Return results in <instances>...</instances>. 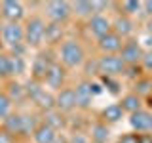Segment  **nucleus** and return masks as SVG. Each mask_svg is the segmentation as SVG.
<instances>
[{
    "mask_svg": "<svg viewBox=\"0 0 152 143\" xmlns=\"http://www.w3.org/2000/svg\"><path fill=\"white\" fill-rule=\"evenodd\" d=\"M59 63L65 69H78L86 63V48L78 38H65L59 46Z\"/></svg>",
    "mask_w": 152,
    "mask_h": 143,
    "instance_id": "f257e3e1",
    "label": "nucleus"
},
{
    "mask_svg": "<svg viewBox=\"0 0 152 143\" xmlns=\"http://www.w3.org/2000/svg\"><path fill=\"white\" fill-rule=\"evenodd\" d=\"M23 32H25V46L27 48H38L44 46V32H46V19L42 15H31L23 25Z\"/></svg>",
    "mask_w": 152,
    "mask_h": 143,
    "instance_id": "f03ea898",
    "label": "nucleus"
},
{
    "mask_svg": "<svg viewBox=\"0 0 152 143\" xmlns=\"http://www.w3.org/2000/svg\"><path fill=\"white\" fill-rule=\"evenodd\" d=\"M95 69L99 76H108V78H120L126 74V63L118 55H101L95 61Z\"/></svg>",
    "mask_w": 152,
    "mask_h": 143,
    "instance_id": "7ed1b4c3",
    "label": "nucleus"
},
{
    "mask_svg": "<svg viewBox=\"0 0 152 143\" xmlns=\"http://www.w3.org/2000/svg\"><path fill=\"white\" fill-rule=\"evenodd\" d=\"M0 40L8 48H15L19 44H25V32H23L21 23H6L0 25Z\"/></svg>",
    "mask_w": 152,
    "mask_h": 143,
    "instance_id": "20e7f679",
    "label": "nucleus"
},
{
    "mask_svg": "<svg viewBox=\"0 0 152 143\" xmlns=\"http://www.w3.org/2000/svg\"><path fill=\"white\" fill-rule=\"evenodd\" d=\"M142 54H145V50L141 48L139 40L137 38H127V40H124L122 50L118 52V57L126 63V67H137L141 65Z\"/></svg>",
    "mask_w": 152,
    "mask_h": 143,
    "instance_id": "39448f33",
    "label": "nucleus"
},
{
    "mask_svg": "<svg viewBox=\"0 0 152 143\" xmlns=\"http://www.w3.org/2000/svg\"><path fill=\"white\" fill-rule=\"evenodd\" d=\"M46 17L51 23H59L65 25L70 17H72V10H70V2L65 0H51L46 4Z\"/></svg>",
    "mask_w": 152,
    "mask_h": 143,
    "instance_id": "423d86ee",
    "label": "nucleus"
},
{
    "mask_svg": "<svg viewBox=\"0 0 152 143\" xmlns=\"http://www.w3.org/2000/svg\"><path fill=\"white\" fill-rule=\"evenodd\" d=\"M65 80H66V69L59 63V61H53L51 67L48 69L42 84H44L46 90H50V92L55 94V92H59L61 88H65Z\"/></svg>",
    "mask_w": 152,
    "mask_h": 143,
    "instance_id": "0eeeda50",
    "label": "nucleus"
},
{
    "mask_svg": "<svg viewBox=\"0 0 152 143\" xmlns=\"http://www.w3.org/2000/svg\"><path fill=\"white\" fill-rule=\"evenodd\" d=\"M0 15L6 23H21L27 15L25 4L19 0H4L0 4Z\"/></svg>",
    "mask_w": 152,
    "mask_h": 143,
    "instance_id": "6e6552de",
    "label": "nucleus"
},
{
    "mask_svg": "<svg viewBox=\"0 0 152 143\" xmlns=\"http://www.w3.org/2000/svg\"><path fill=\"white\" fill-rule=\"evenodd\" d=\"M55 109L63 114H69L74 109H78L76 107V94H74L72 86H65L59 92H55Z\"/></svg>",
    "mask_w": 152,
    "mask_h": 143,
    "instance_id": "1a4fd4ad",
    "label": "nucleus"
},
{
    "mask_svg": "<svg viewBox=\"0 0 152 143\" xmlns=\"http://www.w3.org/2000/svg\"><path fill=\"white\" fill-rule=\"evenodd\" d=\"M53 61L55 59L50 57V52H40V54H36L34 57H32V61H31V78L42 82L46 73H48V69L51 67Z\"/></svg>",
    "mask_w": 152,
    "mask_h": 143,
    "instance_id": "9d476101",
    "label": "nucleus"
},
{
    "mask_svg": "<svg viewBox=\"0 0 152 143\" xmlns=\"http://www.w3.org/2000/svg\"><path fill=\"white\" fill-rule=\"evenodd\" d=\"M86 27H88L89 35H93L95 38H101L103 35L112 31V19L108 15H104V13H95V15L88 19Z\"/></svg>",
    "mask_w": 152,
    "mask_h": 143,
    "instance_id": "9b49d317",
    "label": "nucleus"
},
{
    "mask_svg": "<svg viewBox=\"0 0 152 143\" xmlns=\"http://www.w3.org/2000/svg\"><path fill=\"white\" fill-rule=\"evenodd\" d=\"M74 88V94H76V107L86 111V109H89L93 105V99L95 95L91 92V80H80Z\"/></svg>",
    "mask_w": 152,
    "mask_h": 143,
    "instance_id": "f8f14e48",
    "label": "nucleus"
},
{
    "mask_svg": "<svg viewBox=\"0 0 152 143\" xmlns=\"http://www.w3.org/2000/svg\"><path fill=\"white\" fill-rule=\"evenodd\" d=\"M122 44L124 40L112 31L103 35L101 38H97V48L101 52V55H118V52L122 50Z\"/></svg>",
    "mask_w": 152,
    "mask_h": 143,
    "instance_id": "ddd939ff",
    "label": "nucleus"
},
{
    "mask_svg": "<svg viewBox=\"0 0 152 143\" xmlns=\"http://www.w3.org/2000/svg\"><path fill=\"white\" fill-rule=\"evenodd\" d=\"M129 126L137 133H152V113L146 109L129 114Z\"/></svg>",
    "mask_w": 152,
    "mask_h": 143,
    "instance_id": "4468645a",
    "label": "nucleus"
},
{
    "mask_svg": "<svg viewBox=\"0 0 152 143\" xmlns=\"http://www.w3.org/2000/svg\"><path fill=\"white\" fill-rule=\"evenodd\" d=\"M133 31H135V21H133V17H127V15H124V13H118V15L112 19V32H116L122 40L131 38Z\"/></svg>",
    "mask_w": 152,
    "mask_h": 143,
    "instance_id": "2eb2a0df",
    "label": "nucleus"
},
{
    "mask_svg": "<svg viewBox=\"0 0 152 143\" xmlns=\"http://www.w3.org/2000/svg\"><path fill=\"white\" fill-rule=\"evenodd\" d=\"M65 40V25L46 21V32H44V44L48 46H61Z\"/></svg>",
    "mask_w": 152,
    "mask_h": 143,
    "instance_id": "dca6fc26",
    "label": "nucleus"
},
{
    "mask_svg": "<svg viewBox=\"0 0 152 143\" xmlns=\"http://www.w3.org/2000/svg\"><path fill=\"white\" fill-rule=\"evenodd\" d=\"M32 103H34L42 113L53 111V109H55V94L50 92V90H46V88H42L40 92L32 97Z\"/></svg>",
    "mask_w": 152,
    "mask_h": 143,
    "instance_id": "f3484780",
    "label": "nucleus"
},
{
    "mask_svg": "<svg viewBox=\"0 0 152 143\" xmlns=\"http://www.w3.org/2000/svg\"><path fill=\"white\" fill-rule=\"evenodd\" d=\"M57 137H59V133H57L53 128H50L48 124H44V122H40L34 128V132H32L34 143H55Z\"/></svg>",
    "mask_w": 152,
    "mask_h": 143,
    "instance_id": "a211bd4d",
    "label": "nucleus"
},
{
    "mask_svg": "<svg viewBox=\"0 0 152 143\" xmlns=\"http://www.w3.org/2000/svg\"><path fill=\"white\" fill-rule=\"evenodd\" d=\"M118 105L122 107L124 113L133 114V113H137V111H141V109H142V97H139V95L133 94V92H127V94L122 95V99H120V103H118Z\"/></svg>",
    "mask_w": 152,
    "mask_h": 143,
    "instance_id": "6ab92c4d",
    "label": "nucleus"
},
{
    "mask_svg": "<svg viewBox=\"0 0 152 143\" xmlns=\"http://www.w3.org/2000/svg\"><path fill=\"white\" fill-rule=\"evenodd\" d=\"M2 128L8 133H12L13 137H15V136H23V114L21 113H12L8 118L2 120Z\"/></svg>",
    "mask_w": 152,
    "mask_h": 143,
    "instance_id": "aec40b11",
    "label": "nucleus"
},
{
    "mask_svg": "<svg viewBox=\"0 0 152 143\" xmlns=\"http://www.w3.org/2000/svg\"><path fill=\"white\" fill-rule=\"evenodd\" d=\"M8 94V97L12 99L13 103H21V101H27V94H25V84H21L17 78H12L8 80V88L4 90Z\"/></svg>",
    "mask_w": 152,
    "mask_h": 143,
    "instance_id": "412c9836",
    "label": "nucleus"
},
{
    "mask_svg": "<svg viewBox=\"0 0 152 143\" xmlns=\"http://www.w3.org/2000/svg\"><path fill=\"white\" fill-rule=\"evenodd\" d=\"M110 137V128L107 126L103 120L93 122L89 128V141H97V143H107Z\"/></svg>",
    "mask_w": 152,
    "mask_h": 143,
    "instance_id": "4be33fe9",
    "label": "nucleus"
},
{
    "mask_svg": "<svg viewBox=\"0 0 152 143\" xmlns=\"http://www.w3.org/2000/svg\"><path fill=\"white\" fill-rule=\"evenodd\" d=\"M124 114H126V113L122 111L120 105H118V103H110V105H107V107H103L101 118H103L104 124H116V122H120L124 118Z\"/></svg>",
    "mask_w": 152,
    "mask_h": 143,
    "instance_id": "5701e85b",
    "label": "nucleus"
},
{
    "mask_svg": "<svg viewBox=\"0 0 152 143\" xmlns=\"http://www.w3.org/2000/svg\"><path fill=\"white\" fill-rule=\"evenodd\" d=\"M70 10H72V15L89 19L91 15H95V8H93V0H78V2H70Z\"/></svg>",
    "mask_w": 152,
    "mask_h": 143,
    "instance_id": "b1692460",
    "label": "nucleus"
},
{
    "mask_svg": "<svg viewBox=\"0 0 152 143\" xmlns=\"http://www.w3.org/2000/svg\"><path fill=\"white\" fill-rule=\"evenodd\" d=\"M42 122H44V124H48L50 128H53L55 132L63 130V128L66 126V118H65V114H63V113H59L57 109L44 113V120H42Z\"/></svg>",
    "mask_w": 152,
    "mask_h": 143,
    "instance_id": "393cba45",
    "label": "nucleus"
},
{
    "mask_svg": "<svg viewBox=\"0 0 152 143\" xmlns=\"http://www.w3.org/2000/svg\"><path fill=\"white\" fill-rule=\"evenodd\" d=\"M13 78V57L8 52H0V80Z\"/></svg>",
    "mask_w": 152,
    "mask_h": 143,
    "instance_id": "a878e982",
    "label": "nucleus"
},
{
    "mask_svg": "<svg viewBox=\"0 0 152 143\" xmlns=\"http://www.w3.org/2000/svg\"><path fill=\"white\" fill-rule=\"evenodd\" d=\"M133 94H137L139 97H148L152 94V78L150 76H137V80L133 82Z\"/></svg>",
    "mask_w": 152,
    "mask_h": 143,
    "instance_id": "bb28decb",
    "label": "nucleus"
},
{
    "mask_svg": "<svg viewBox=\"0 0 152 143\" xmlns=\"http://www.w3.org/2000/svg\"><path fill=\"white\" fill-rule=\"evenodd\" d=\"M120 8H122L120 13H124V15H127V17H133V15H137V13L142 12V2H137V0H126V2L120 4Z\"/></svg>",
    "mask_w": 152,
    "mask_h": 143,
    "instance_id": "cd10ccee",
    "label": "nucleus"
},
{
    "mask_svg": "<svg viewBox=\"0 0 152 143\" xmlns=\"http://www.w3.org/2000/svg\"><path fill=\"white\" fill-rule=\"evenodd\" d=\"M12 113H13V101L8 97V94L2 90V92H0V120L8 118Z\"/></svg>",
    "mask_w": 152,
    "mask_h": 143,
    "instance_id": "c85d7f7f",
    "label": "nucleus"
},
{
    "mask_svg": "<svg viewBox=\"0 0 152 143\" xmlns=\"http://www.w3.org/2000/svg\"><path fill=\"white\" fill-rule=\"evenodd\" d=\"M101 78V86L104 90H108L110 94L118 95L122 92V84H120V78H108V76H99Z\"/></svg>",
    "mask_w": 152,
    "mask_h": 143,
    "instance_id": "c756f323",
    "label": "nucleus"
},
{
    "mask_svg": "<svg viewBox=\"0 0 152 143\" xmlns=\"http://www.w3.org/2000/svg\"><path fill=\"white\" fill-rule=\"evenodd\" d=\"M141 69H142V71H148V73H152V50H146L145 54H142Z\"/></svg>",
    "mask_w": 152,
    "mask_h": 143,
    "instance_id": "7c9ffc66",
    "label": "nucleus"
},
{
    "mask_svg": "<svg viewBox=\"0 0 152 143\" xmlns=\"http://www.w3.org/2000/svg\"><path fill=\"white\" fill-rule=\"evenodd\" d=\"M66 143H89V137L86 136V133H82V132H76L66 139Z\"/></svg>",
    "mask_w": 152,
    "mask_h": 143,
    "instance_id": "2f4dec72",
    "label": "nucleus"
},
{
    "mask_svg": "<svg viewBox=\"0 0 152 143\" xmlns=\"http://www.w3.org/2000/svg\"><path fill=\"white\" fill-rule=\"evenodd\" d=\"M118 143H139V133H124L118 137Z\"/></svg>",
    "mask_w": 152,
    "mask_h": 143,
    "instance_id": "473e14b6",
    "label": "nucleus"
},
{
    "mask_svg": "<svg viewBox=\"0 0 152 143\" xmlns=\"http://www.w3.org/2000/svg\"><path fill=\"white\" fill-rule=\"evenodd\" d=\"M0 143H15V137L8 133L4 128H0Z\"/></svg>",
    "mask_w": 152,
    "mask_h": 143,
    "instance_id": "72a5a7b5",
    "label": "nucleus"
},
{
    "mask_svg": "<svg viewBox=\"0 0 152 143\" xmlns=\"http://www.w3.org/2000/svg\"><path fill=\"white\" fill-rule=\"evenodd\" d=\"M142 12L148 17H152V0H145V2H142Z\"/></svg>",
    "mask_w": 152,
    "mask_h": 143,
    "instance_id": "f704fd0d",
    "label": "nucleus"
},
{
    "mask_svg": "<svg viewBox=\"0 0 152 143\" xmlns=\"http://www.w3.org/2000/svg\"><path fill=\"white\" fill-rule=\"evenodd\" d=\"M91 92H93V95H99L103 92V86L99 82H95V80H91Z\"/></svg>",
    "mask_w": 152,
    "mask_h": 143,
    "instance_id": "c9c22d12",
    "label": "nucleus"
},
{
    "mask_svg": "<svg viewBox=\"0 0 152 143\" xmlns=\"http://www.w3.org/2000/svg\"><path fill=\"white\" fill-rule=\"evenodd\" d=\"M145 32H146L148 36H152V17L146 19V23H145Z\"/></svg>",
    "mask_w": 152,
    "mask_h": 143,
    "instance_id": "e433bc0d",
    "label": "nucleus"
},
{
    "mask_svg": "<svg viewBox=\"0 0 152 143\" xmlns=\"http://www.w3.org/2000/svg\"><path fill=\"white\" fill-rule=\"evenodd\" d=\"M89 143H97V141H89Z\"/></svg>",
    "mask_w": 152,
    "mask_h": 143,
    "instance_id": "4c0bfd02",
    "label": "nucleus"
}]
</instances>
